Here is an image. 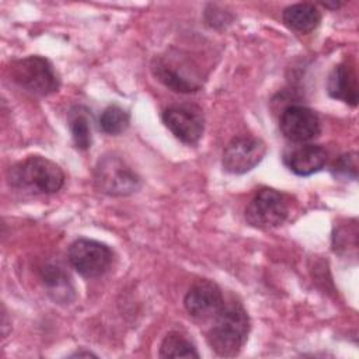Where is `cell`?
Masks as SVG:
<instances>
[{"label": "cell", "mask_w": 359, "mask_h": 359, "mask_svg": "<svg viewBox=\"0 0 359 359\" xmlns=\"http://www.w3.org/2000/svg\"><path fill=\"white\" fill-rule=\"evenodd\" d=\"M250 332V317L240 302L224 303L215 316L213 325L208 331L206 339L212 351L224 358L240 353Z\"/></svg>", "instance_id": "cell-1"}, {"label": "cell", "mask_w": 359, "mask_h": 359, "mask_svg": "<svg viewBox=\"0 0 359 359\" xmlns=\"http://www.w3.org/2000/svg\"><path fill=\"white\" fill-rule=\"evenodd\" d=\"M10 187L31 194H53L65 184L62 168L42 156H29L7 171Z\"/></svg>", "instance_id": "cell-2"}, {"label": "cell", "mask_w": 359, "mask_h": 359, "mask_svg": "<svg viewBox=\"0 0 359 359\" xmlns=\"http://www.w3.org/2000/svg\"><path fill=\"white\" fill-rule=\"evenodd\" d=\"M11 80L35 95H49L59 88V77L50 62L38 55H29L22 59L11 62L10 67Z\"/></svg>", "instance_id": "cell-3"}, {"label": "cell", "mask_w": 359, "mask_h": 359, "mask_svg": "<svg viewBox=\"0 0 359 359\" xmlns=\"http://www.w3.org/2000/svg\"><path fill=\"white\" fill-rule=\"evenodd\" d=\"M95 188L111 196H128L142 187L140 177L116 154L102 156L94 167Z\"/></svg>", "instance_id": "cell-4"}, {"label": "cell", "mask_w": 359, "mask_h": 359, "mask_svg": "<svg viewBox=\"0 0 359 359\" xmlns=\"http://www.w3.org/2000/svg\"><path fill=\"white\" fill-rule=\"evenodd\" d=\"M289 202L283 194L272 188H261L245 208V220L257 229H275L287 219Z\"/></svg>", "instance_id": "cell-5"}, {"label": "cell", "mask_w": 359, "mask_h": 359, "mask_svg": "<svg viewBox=\"0 0 359 359\" xmlns=\"http://www.w3.org/2000/svg\"><path fill=\"white\" fill-rule=\"evenodd\" d=\"M67 258L73 269L84 278H98L104 275L114 259L111 248L97 240L77 238L67 251Z\"/></svg>", "instance_id": "cell-6"}, {"label": "cell", "mask_w": 359, "mask_h": 359, "mask_svg": "<svg viewBox=\"0 0 359 359\" xmlns=\"http://www.w3.org/2000/svg\"><path fill=\"white\" fill-rule=\"evenodd\" d=\"M163 122L168 130L185 144L198 143L205 129L202 109L191 104L168 107L163 112Z\"/></svg>", "instance_id": "cell-7"}, {"label": "cell", "mask_w": 359, "mask_h": 359, "mask_svg": "<svg viewBox=\"0 0 359 359\" xmlns=\"http://www.w3.org/2000/svg\"><path fill=\"white\" fill-rule=\"evenodd\" d=\"M266 153L265 143L254 136L233 137L223 151L222 164L227 172L244 174L261 163Z\"/></svg>", "instance_id": "cell-8"}, {"label": "cell", "mask_w": 359, "mask_h": 359, "mask_svg": "<svg viewBox=\"0 0 359 359\" xmlns=\"http://www.w3.org/2000/svg\"><path fill=\"white\" fill-rule=\"evenodd\" d=\"M224 304L220 287L209 279H198L184 297L185 310L195 320H213Z\"/></svg>", "instance_id": "cell-9"}, {"label": "cell", "mask_w": 359, "mask_h": 359, "mask_svg": "<svg viewBox=\"0 0 359 359\" xmlns=\"http://www.w3.org/2000/svg\"><path fill=\"white\" fill-rule=\"evenodd\" d=\"M282 135L294 143H304L317 137L321 132L320 116L311 108L303 105H289L279 119Z\"/></svg>", "instance_id": "cell-10"}, {"label": "cell", "mask_w": 359, "mask_h": 359, "mask_svg": "<svg viewBox=\"0 0 359 359\" xmlns=\"http://www.w3.org/2000/svg\"><path fill=\"white\" fill-rule=\"evenodd\" d=\"M189 65L180 57L158 56L151 65L153 74L165 87L177 93H195L201 88L199 77L195 72L188 70Z\"/></svg>", "instance_id": "cell-11"}, {"label": "cell", "mask_w": 359, "mask_h": 359, "mask_svg": "<svg viewBox=\"0 0 359 359\" xmlns=\"http://www.w3.org/2000/svg\"><path fill=\"white\" fill-rule=\"evenodd\" d=\"M285 163L296 175L307 177L325 165L327 151L318 144H303L286 154Z\"/></svg>", "instance_id": "cell-12"}, {"label": "cell", "mask_w": 359, "mask_h": 359, "mask_svg": "<svg viewBox=\"0 0 359 359\" xmlns=\"http://www.w3.org/2000/svg\"><path fill=\"white\" fill-rule=\"evenodd\" d=\"M328 94L352 107L358 102V81L353 67L346 63H341L334 67L328 77Z\"/></svg>", "instance_id": "cell-13"}, {"label": "cell", "mask_w": 359, "mask_h": 359, "mask_svg": "<svg viewBox=\"0 0 359 359\" xmlns=\"http://www.w3.org/2000/svg\"><path fill=\"white\" fill-rule=\"evenodd\" d=\"M283 22L300 34L316 29L321 21V13L311 3H297L286 7L282 13Z\"/></svg>", "instance_id": "cell-14"}, {"label": "cell", "mask_w": 359, "mask_h": 359, "mask_svg": "<svg viewBox=\"0 0 359 359\" xmlns=\"http://www.w3.org/2000/svg\"><path fill=\"white\" fill-rule=\"evenodd\" d=\"M67 122H69L74 146L80 150H87L93 142L90 111L84 107L76 105L69 111Z\"/></svg>", "instance_id": "cell-15"}, {"label": "cell", "mask_w": 359, "mask_h": 359, "mask_svg": "<svg viewBox=\"0 0 359 359\" xmlns=\"http://www.w3.org/2000/svg\"><path fill=\"white\" fill-rule=\"evenodd\" d=\"M161 358H199L195 345L180 332H168L160 345Z\"/></svg>", "instance_id": "cell-16"}, {"label": "cell", "mask_w": 359, "mask_h": 359, "mask_svg": "<svg viewBox=\"0 0 359 359\" xmlns=\"http://www.w3.org/2000/svg\"><path fill=\"white\" fill-rule=\"evenodd\" d=\"M130 122L129 112L119 105L107 107L98 119V126L101 132L107 135H121L123 133Z\"/></svg>", "instance_id": "cell-17"}, {"label": "cell", "mask_w": 359, "mask_h": 359, "mask_svg": "<svg viewBox=\"0 0 359 359\" xmlns=\"http://www.w3.org/2000/svg\"><path fill=\"white\" fill-rule=\"evenodd\" d=\"M43 282L46 283V286L49 287L50 293H57V297L59 299L60 296H63L65 299L69 300L67 294L70 292H73V289L70 287V282H69V278L66 276V273L60 269V268H55V266H49L45 269L43 272Z\"/></svg>", "instance_id": "cell-18"}, {"label": "cell", "mask_w": 359, "mask_h": 359, "mask_svg": "<svg viewBox=\"0 0 359 359\" xmlns=\"http://www.w3.org/2000/svg\"><path fill=\"white\" fill-rule=\"evenodd\" d=\"M331 172L335 178L341 180H356L358 161L355 153H346L338 157L331 165Z\"/></svg>", "instance_id": "cell-19"}, {"label": "cell", "mask_w": 359, "mask_h": 359, "mask_svg": "<svg viewBox=\"0 0 359 359\" xmlns=\"http://www.w3.org/2000/svg\"><path fill=\"white\" fill-rule=\"evenodd\" d=\"M72 358H81V356H86V358H90V356H95L93 352H90V351H77V352H74V353H72L70 355Z\"/></svg>", "instance_id": "cell-20"}]
</instances>
